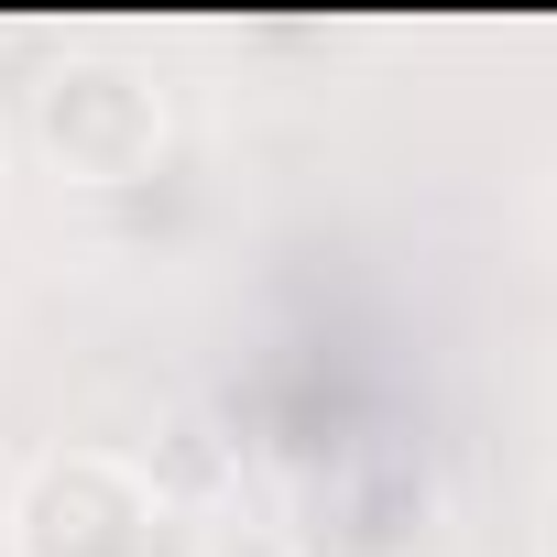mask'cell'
Returning a JSON list of instances; mask_svg holds the SVG:
<instances>
[{"instance_id": "cell-1", "label": "cell", "mask_w": 557, "mask_h": 557, "mask_svg": "<svg viewBox=\"0 0 557 557\" xmlns=\"http://www.w3.org/2000/svg\"><path fill=\"white\" fill-rule=\"evenodd\" d=\"M12 557H197V535L175 524V503L132 470V459H45L12 503Z\"/></svg>"}]
</instances>
